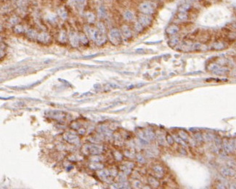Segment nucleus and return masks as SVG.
I'll return each instance as SVG.
<instances>
[{"instance_id":"f257e3e1","label":"nucleus","mask_w":236,"mask_h":189,"mask_svg":"<svg viewBox=\"0 0 236 189\" xmlns=\"http://www.w3.org/2000/svg\"><path fill=\"white\" fill-rule=\"evenodd\" d=\"M86 29H87V31L88 34L90 35V38L95 41L97 45H102L106 41V37L105 36L104 34L101 33L98 30L90 29V27H87V26L86 27Z\"/></svg>"},{"instance_id":"f03ea898","label":"nucleus","mask_w":236,"mask_h":189,"mask_svg":"<svg viewBox=\"0 0 236 189\" xmlns=\"http://www.w3.org/2000/svg\"><path fill=\"white\" fill-rule=\"evenodd\" d=\"M139 9L140 10V12L143 14H146V15H151L154 13L155 12V5L154 4L151 3V2H143L142 3Z\"/></svg>"},{"instance_id":"7ed1b4c3","label":"nucleus","mask_w":236,"mask_h":189,"mask_svg":"<svg viewBox=\"0 0 236 189\" xmlns=\"http://www.w3.org/2000/svg\"><path fill=\"white\" fill-rule=\"evenodd\" d=\"M110 41L113 45H118L121 41V36L119 31L116 29H112L109 34Z\"/></svg>"},{"instance_id":"20e7f679","label":"nucleus","mask_w":236,"mask_h":189,"mask_svg":"<svg viewBox=\"0 0 236 189\" xmlns=\"http://www.w3.org/2000/svg\"><path fill=\"white\" fill-rule=\"evenodd\" d=\"M36 39L39 42L44 45H47L51 42V36L47 32H41L39 34Z\"/></svg>"},{"instance_id":"39448f33","label":"nucleus","mask_w":236,"mask_h":189,"mask_svg":"<svg viewBox=\"0 0 236 189\" xmlns=\"http://www.w3.org/2000/svg\"><path fill=\"white\" fill-rule=\"evenodd\" d=\"M63 138L65 139L67 142L71 143V144H74V145H78L79 143V138L77 135L70 133V132H66V133H64L63 135Z\"/></svg>"},{"instance_id":"423d86ee","label":"nucleus","mask_w":236,"mask_h":189,"mask_svg":"<svg viewBox=\"0 0 236 189\" xmlns=\"http://www.w3.org/2000/svg\"><path fill=\"white\" fill-rule=\"evenodd\" d=\"M68 39H69L70 44L71 45V46L73 47H79V35H77V34L76 32H73V31L71 32L69 34Z\"/></svg>"},{"instance_id":"0eeeda50","label":"nucleus","mask_w":236,"mask_h":189,"mask_svg":"<svg viewBox=\"0 0 236 189\" xmlns=\"http://www.w3.org/2000/svg\"><path fill=\"white\" fill-rule=\"evenodd\" d=\"M152 22V19L148 15L142 14L139 16V23H140L143 26H147L150 25Z\"/></svg>"},{"instance_id":"6e6552de","label":"nucleus","mask_w":236,"mask_h":189,"mask_svg":"<svg viewBox=\"0 0 236 189\" xmlns=\"http://www.w3.org/2000/svg\"><path fill=\"white\" fill-rule=\"evenodd\" d=\"M87 149L88 150L89 153L93 155L95 154H99L102 151V149L99 145H91L87 146Z\"/></svg>"},{"instance_id":"1a4fd4ad","label":"nucleus","mask_w":236,"mask_h":189,"mask_svg":"<svg viewBox=\"0 0 236 189\" xmlns=\"http://www.w3.org/2000/svg\"><path fill=\"white\" fill-rule=\"evenodd\" d=\"M121 31H122L123 35L126 38H130L132 36V31L127 26H123L121 28Z\"/></svg>"},{"instance_id":"9d476101","label":"nucleus","mask_w":236,"mask_h":189,"mask_svg":"<svg viewBox=\"0 0 236 189\" xmlns=\"http://www.w3.org/2000/svg\"><path fill=\"white\" fill-rule=\"evenodd\" d=\"M26 36L30 39H35L36 38H37L38 35L34 29H28L26 31Z\"/></svg>"},{"instance_id":"9b49d317","label":"nucleus","mask_w":236,"mask_h":189,"mask_svg":"<svg viewBox=\"0 0 236 189\" xmlns=\"http://www.w3.org/2000/svg\"><path fill=\"white\" fill-rule=\"evenodd\" d=\"M79 41L83 44V45H87L89 41L87 39V36L85 35L84 33H79Z\"/></svg>"},{"instance_id":"f8f14e48","label":"nucleus","mask_w":236,"mask_h":189,"mask_svg":"<svg viewBox=\"0 0 236 189\" xmlns=\"http://www.w3.org/2000/svg\"><path fill=\"white\" fill-rule=\"evenodd\" d=\"M57 13H58L59 16L62 19H63V20H66L68 17V13H67L66 10L64 9V8H60V9H58Z\"/></svg>"},{"instance_id":"ddd939ff","label":"nucleus","mask_w":236,"mask_h":189,"mask_svg":"<svg viewBox=\"0 0 236 189\" xmlns=\"http://www.w3.org/2000/svg\"><path fill=\"white\" fill-rule=\"evenodd\" d=\"M58 40L60 41L61 43H66L67 40H68V36H67V34H66L65 31H61L60 35H59V37H58Z\"/></svg>"},{"instance_id":"4468645a","label":"nucleus","mask_w":236,"mask_h":189,"mask_svg":"<svg viewBox=\"0 0 236 189\" xmlns=\"http://www.w3.org/2000/svg\"><path fill=\"white\" fill-rule=\"evenodd\" d=\"M178 31V27L175 25H171L169 26V28L166 29V32L169 34H174Z\"/></svg>"},{"instance_id":"2eb2a0df","label":"nucleus","mask_w":236,"mask_h":189,"mask_svg":"<svg viewBox=\"0 0 236 189\" xmlns=\"http://www.w3.org/2000/svg\"><path fill=\"white\" fill-rule=\"evenodd\" d=\"M24 31H25L24 27L20 24H17L14 27V32L16 33V34H23L24 32Z\"/></svg>"},{"instance_id":"dca6fc26","label":"nucleus","mask_w":236,"mask_h":189,"mask_svg":"<svg viewBox=\"0 0 236 189\" xmlns=\"http://www.w3.org/2000/svg\"><path fill=\"white\" fill-rule=\"evenodd\" d=\"M124 17L127 20H131L134 18V15L130 11H126L124 14Z\"/></svg>"},{"instance_id":"f3484780","label":"nucleus","mask_w":236,"mask_h":189,"mask_svg":"<svg viewBox=\"0 0 236 189\" xmlns=\"http://www.w3.org/2000/svg\"><path fill=\"white\" fill-rule=\"evenodd\" d=\"M87 20H88L90 23H93L95 20V16L92 12L87 13Z\"/></svg>"},{"instance_id":"a211bd4d","label":"nucleus","mask_w":236,"mask_h":189,"mask_svg":"<svg viewBox=\"0 0 236 189\" xmlns=\"http://www.w3.org/2000/svg\"><path fill=\"white\" fill-rule=\"evenodd\" d=\"M97 29H98V31H100L101 33L102 34H105V31H106V29H105V26H104V24L101 22H99L97 23Z\"/></svg>"},{"instance_id":"6ab92c4d","label":"nucleus","mask_w":236,"mask_h":189,"mask_svg":"<svg viewBox=\"0 0 236 189\" xmlns=\"http://www.w3.org/2000/svg\"><path fill=\"white\" fill-rule=\"evenodd\" d=\"M98 14H99V16L102 18V17H104L105 15H106V10L105 9L104 7L101 6L100 8H99V12H98Z\"/></svg>"},{"instance_id":"aec40b11","label":"nucleus","mask_w":236,"mask_h":189,"mask_svg":"<svg viewBox=\"0 0 236 189\" xmlns=\"http://www.w3.org/2000/svg\"><path fill=\"white\" fill-rule=\"evenodd\" d=\"M187 17V13L185 12H180L178 13V18L181 20H186Z\"/></svg>"},{"instance_id":"412c9836","label":"nucleus","mask_w":236,"mask_h":189,"mask_svg":"<svg viewBox=\"0 0 236 189\" xmlns=\"http://www.w3.org/2000/svg\"><path fill=\"white\" fill-rule=\"evenodd\" d=\"M190 8V5L187 4H185L180 6V12H186L188 9Z\"/></svg>"},{"instance_id":"4be33fe9","label":"nucleus","mask_w":236,"mask_h":189,"mask_svg":"<svg viewBox=\"0 0 236 189\" xmlns=\"http://www.w3.org/2000/svg\"><path fill=\"white\" fill-rule=\"evenodd\" d=\"M142 29H143V26L140 23H136L135 24V29L137 31H142Z\"/></svg>"},{"instance_id":"5701e85b","label":"nucleus","mask_w":236,"mask_h":189,"mask_svg":"<svg viewBox=\"0 0 236 189\" xmlns=\"http://www.w3.org/2000/svg\"><path fill=\"white\" fill-rule=\"evenodd\" d=\"M77 5L79 7H83L84 5H85V2H86V0H75Z\"/></svg>"},{"instance_id":"b1692460","label":"nucleus","mask_w":236,"mask_h":189,"mask_svg":"<svg viewBox=\"0 0 236 189\" xmlns=\"http://www.w3.org/2000/svg\"><path fill=\"white\" fill-rule=\"evenodd\" d=\"M102 166L100 165V164H99V165L97 166L96 163H93V164H92L90 165V167L92 168L93 170H99V169H100V168H102Z\"/></svg>"},{"instance_id":"393cba45","label":"nucleus","mask_w":236,"mask_h":189,"mask_svg":"<svg viewBox=\"0 0 236 189\" xmlns=\"http://www.w3.org/2000/svg\"><path fill=\"white\" fill-rule=\"evenodd\" d=\"M10 22L12 24H15V25H17V23L19 22V19L17 17H13L11 20H10Z\"/></svg>"},{"instance_id":"a878e982","label":"nucleus","mask_w":236,"mask_h":189,"mask_svg":"<svg viewBox=\"0 0 236 189\" xmlns=\"http://www.w3.org/2000/svg\"><path fill=\"white\" fill-rule=\"evenodd\" d=\"M198 1H199V0H198Z\"/></svg>"}]
</instances>
